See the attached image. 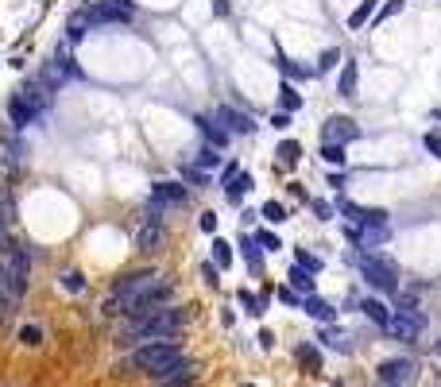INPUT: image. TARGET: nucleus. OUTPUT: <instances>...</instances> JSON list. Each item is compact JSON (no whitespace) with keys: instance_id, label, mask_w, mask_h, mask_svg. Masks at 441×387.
<instances>
[{"instance_id":"obj_1","label":"nucleus","mask_w":441,"mask_h":387,"mask_svg":"<svg viewBox=\"0 0 441 387\" xmlns=\"http://www.w3.org/2000/svg\"><path fill=\"white\" fill-rule=\"evenodd\" d=\"M163 302H170V283L159 275V271H132V275H120L117 287H112L109 294H105V314H147V310L163 306Z\"/></svg>"},{"instance_id":"obj_2","label":"nucleus","mask_w":441,"mask_h":387,"mask_svg":"<svg viewBox=\"0 0 441 387\" xmlns=\"http://www.w3.org/2000/svg\"><path fill=\"white\" fill-rule=\"evenodd\" d=\"M182 325H186V310H147V314H136V318H128V325H124V333H120V341H155V337H178L182 333Z\"/></svg>"},{"instance_id":"obj_3","label":"nucleus","mask_w":441,"mask_h":387,"mask_svg":"<svg viewBox=\"0 0 441 387\" xmlns=\"http://www.w3.org/2000/svg\"><path fill=\"white\" fill-rule=\"evenodd\" d=\"M178 357H182V341H178V337H155L151 345H140V349L128 357V368H140V372L155 376L159 368L175 364Z\"/></svg>"},{"instance_id":"obj_4","label":"nucleus","mask_w":441,"mask_h":387,"mask_svg":"<svg viewBox=\"0 0 441 387\" xmlns=\"http://www.w3.org/2000/svg\"><path fill=\"white\" fill-rule=\"evenodd\" d=\"M356 267H360L364 283L372 287V291H383V294H399V267H395V260L380 256V252H360V260H356Z\"/></svg>"},{"instance_id":"obj_5","label":"nucleus","mask_w":441,"mask_h":387,"mask_svg":"<svg viewBox=\"0 0 441 387\" xmlns=\"http://www.w3.org/2000/svg\"><path fill=\"white\" fill-rule=\"evenodd\" d=\"M167 244V205L151 202L143 205V217H140V229H136V248L140 252H159Z\"/></svg>"},{"instance_id":"obj_6","label":"nucleus","mask_w":441,"mask_h":387,"mask_svg":"<svg viewBox=\"0 0 441 387\" xmlns=\"http://www.w3.org/2000/svg\"><path fill=\"white\" fill-rule=\"evenodd\" d=\"M391 236V221H360V225H348V241L360 252H372L380 244H387Z\"/></svg>"},{"instance_id":"obj_7","label":"nucleus","mask_w":441,"mask_h":387,"mask_svg":"<svg viewBox=\"0 0 441 387\" xmlns=\"http://www.w3.org/2000/svg\"><path fill=\"white\" fill-rule=\"evenodd\" d=\"M16 97H20V101L28 105L31 112H35V117H43V112L51 109V101H54V89L43 81V74H35V78H28V81H23V86H20V93H16Z\"/></svg>"},{"instance_id":"obj_8","label":"nucleus","mask_w":441,"mask_h":387,"mask_svg":"<svg viewBox=\"0 0 441 387\" xmlns=\"http://www.w3.org/2000/svg\"><path fill=\"white\" fill-rule=\"evenodd\" d=\"M348 139H360V125L353 117H329L322 125V144H341L345 147Z\"/></svg>"},{"instance_id":"obj_9","label":"nucleus","mask_w":441,"mask_h":387,"mask_svg":"<svg viewBox=\"0 0 441 387\" xmlns=\"http://www.w3.org/2000/svg\"><path fill=\"white\" fill-rule=\"evenodd\" d=\"M74 78H78V66L70 62V54H66V51H62L59 59H51V62L43 66V81H47L51 89L66 86V81H74Z\"/></svg>"},{"instance_id":"obj_10","label":"nucleus","mask_w":441,"mask_h":387,"mask_svg":"<svg viewBox=\"0 0 441 387\" xmlns=\"http://www.w3.org/2000/svg\"><path fill=\"white\" fill-rule=\"evenodd\" d=\"M217 120H220V128L228 132V136H252L256 132V120L248 117V112H240V109H233V105H220L217 109Z\"/></svg>"},{"instance_id":"obj_11","label":"nucleus","mask_w":441,"mask_h":387,"mask_svg":"<svg viewBox=\"0 0 441 387\" xmlns=\"http://www.w3.org/2000/svg\"><path fill=\"white\" fill-rule=\"evenodd\" d=\"M375 372H380V383H395V387H406V383L414 380V364H411V360H403V357L383 360Z\"/></svg>"},{"instance_id":"obj_12","label":"nucleus","mask_w":441,"mask_h":387,"mask_svg":"<svg viewBox=\"0 0 441 387\" xmlns=\"http://www.w3.org/2000/svg\"><path fill=\"white\" fill-rule=\"evenodd\" d=\"M151 197L159 205H167V209H182V205L190 202V194H186L182 183H155L151 186Z\"/></svg>"},{"instance_id":"obj_13","label":"nucleus","mask_w":441,"mask_h":387,"mask_svg":"<svg viewBox=\"0 0 441 387\" xmlns=\"http://www.w3.org/2000/svg\"><path fill=\"white\" fill-rule=\"evenodd\" d=\"M302 306H306V314L314 318V322H322V325L337 322V310H333L325 299H317V294H306V299H302Z\"/></svg>"},{"instance_id":"obj_14","label":"nucleus","mask_w":441,"mask_h":387,"mask_svg":"<svg viewBox=\"0 0 441 387\" xmlns=\"http://www.w3.org/2000/svg\"><path fill=\"white\" fill-rule=\"evenodd\" d=\"M194 125H198V132H201V136H206L213 147H225V144H228V132L217 125V117H194Z\"/></svg>"},{"instance_id":"obj_15","label":"nucleus","mask_w":441,"mask_h":387,"mask_svg":"<svg viewBox=\"0 0 441 387\" xmlns=\"http://www.w3.org/2000/svg\"><path fill=\"white\" fill-rule=\"evenodd\" d=\"M356 86H360V66H356V62H345L341 81H337V93H341V97H356Z\"/></svg>"},{"instance_id":"obj_16","label":"nucleus","mask_w":441,"mask_h":387,"mask_svg":"<svg viewBox=\"0 0 441 387\" xmlns=\"http://www.w3.org/2000/svg\"><path fill=\"white\" fill-rule=\"evenodd\" d=\"M248 190H252V175H244V171H240V175H236L233 183H225V197H228V205H240Z\"/></svg>"},{"instance_id":"obj_17","label":"nucleus","mask_w":441,"mask_h":387,"mask_svg":"<svg viewBox=\"0 0 441 387\" xmlns=\"http://www.w3.org/2000/svg\"><path fill=\"white\" fill-rule=\"evenodd\" d=\"M8 120H12V128H28L31 120H39V117L20 101V97H12V101H8Z\"/></svg>"},{"instance_id":"obj_18","label":"nucleus","mask_w":441,"mask_h":387,"mask_svg":"<svg viewBox=\"0 0 441 387\" xmlns=\"http://www.w3.org/2000/svg\"><path fill=\"white\" fill-rule=\"evenodd\" d=\"M287 279H290V291H298L302 299H306V294H314V275H310V271H302L298 263H290Z\"/></svg>"},{"instance_id":"obj_19","label":"nucleus","mask_w":441,"mask_h":387,"mask_svg":"<svg viewBox=\"0 0 441 387\" xmlns=\"http://www.w3.org/2000/svg\"><path fill=\"white\" fill-rule=\"evenodd\" d=\"M275 159H279L283 167H298L302 163V144L298 139H283V144L275 147Z\"/></svg>"},{"instance_id":"obj_20","label":"nucleus","mask_w":441,"mask_h":387,"mask_svg":"<svg viewBox=\"0 0 441 387\" xmlns=\"http://www.w3.org/2000/svg\"><path fill=\"white\" fill-rule=\"evenodd\" d=\"M360 310H364V314L372 318V322L380 325V329L391 322V314H395V310H387V302H380V299H364V302H360Z\"/></svg>"},{"instance_id":"obj_21","label":"nucleus","mask_w":441,"mask_h":387,"mask_svg":"<svg viewBox=\"0 0 441 387\" xmlns=\"http://www.w3.org/2000/svg\"><path fill=\"white\" fill-rule=\"evenodd\" d=\"M375 8H380V0H360V4H356V12L348 16V31L364 28V23H368V20H372V16H375Z\"/></svg>"},{"instance_id":"obj_22","label":"nucleus","mask_w":441,"mask_h":387,"mask_svg":"<svg viewBox=\"0 0 441 387\" xmlns=\"http://www.w3.org/2000/svg\"><path fill=\"white\" fill-rule=\"evenodd\" d=\"M279 109L283 112H298L302 109V93L290 86V81H283V86H279Z\"/></svg>"},{"instance_id":"obj_23","label":"nucleus","mask_w":441,"mask_h":387,"mask_svg":"<svg viewBox=\"0 0 441 387\" xmlns=\"http://www.w3.org/2000/svg\"><path fill=\"white\" fill-rule=\"evenodd\" d=\"M240 256L248 260V267H252V271H259V267H264V256H259L256 236H240Z\"/></svg>"},{"instance_id":"obj_24","label":"nucleus","mask_w":441,"mask_h":387,"mask_svg":"<svg viewBox=\"0 0 441 387\" xmlns=\"http://www.w3.org/2000/svg\"><path fill=\"white\" fill-rule=\"evenodd\" d=\"M294 357H298V364L306 368V372H322V357H317L314 345H298V349H294Z\"/></svg>"},{"instance_id":"obj_25","label":"nucleus","mask_w":441,"mask_h":387,"mask_svg":"<svg viewBox=\"0 0 441 387\" xmlns=\"http://www.w3.org/2000/svg\"><path fill=\"white\" fill-rule=\"evenodd\" d=\"M198 167H201V171H213V167H220V147H213V144H201V151H198Z\"/></svg>"},{"instance_id":"obj_26","label":"nucleus","mask_w":441,"mask_h":387,"mask_svg":"<svg viewBox=\"0 0 441 387\" xmlns=\"http://www.w3.org/2000/svg\"><path fill=\"white\" fill-rule=\"evenodd\" d=\"M213 263H217V267H233V244L220 241V236L213 241Z\"/></svg>"},{"instance_id":"obj_27","label":"nucleus","mask_w":441,"mask_h":387,"mask_svg":"<svg viewBox=\"0 0 441 387\" xmlns=\"http://www.w3.org/2000/svg\"><path fill=\"white\" fill-rule=\"evenodd\" d=\"M337 62H341V47H325V51L317 54V74H329Z\"/></svg>"},{"instance_id":"obj_28","label":"nucleus","mask_w":441,"mask_h":387,"mask_svg":"<svg viewBox=\"0 0 441 387\" xmlns=\"http://www.w3.org/2000/svg\"><path fill=\"white\" fill-rule=\"evenodd\" d=\"M59 283L66 287L70 294H81V291H86V275H81V271H62Z\"/></svg>"},{"instance_id":"obj_29","label":"nucleus","mask_w":441,"mask_h":387,"mask_svg":"<svg viewBox=\"0 0 441 387\" xmlns=\"http://www.w3.org/2000/svg\"><path fill=\"white\" fill-rule=\"evenodd\" d=\"M294 263H298L302 271H310V275H317V271H322V260H317V256H310L306 248H294Z\"/></svg>"},{"instance_id":"obj_30","label":"nucleus","mask_w":441,"mask_h":387,"mask_svg":"<svg viewBox=\"0 0 441 387\" xmlns=\"http://www.w3.org/2000/svg\"><path fill=\"white\" fill-rule=\"evenodd\" d=\"M322 159L329 163V167H345V147L341 144H322Z\"/></svg>"},{"instance_id":"obj_31","label":"nucleus","mask_w":441,"mask_h":387,"mask_svg":"<svg viewBox=\"0 0 441 387\" xmlns=\"http://www.w3.org/2000/svg\"><path fill=\"white\" fill-rule=\"evenodd\" d=\"M259 217H267L271 225H283V221H287V209H283V202H264Z\"/></svg>"},{"instance_id":"obj_32","label":"nucleus","mask_w":441,"mask_h":387,"mask_svg":"<svg viewBox=\"0 0 441 387\" xmlns=\"http://www.w3.org/2000/svg\"><path fill=\"white\" fill-rule=\"evenodd\" d=\"M256 244H259V252H279L283 248V241L275 233H267V229H259V233H256Z\"/></svg>"},{"instance_id":"obj_33","label":"nucleus","mask_w":441,"mask_h":387,"mask_svg":"<svg viewBox=\"0 0 441 387\" xmlns=\"http://www.w3.org/2000/svg\"><path fill=\"white\" fill-rule=\"evenodd\" d=\"M348 337L345 333H337V329H322V345H333V349H337V352H348Z\"/></svg>"},{"instance_id":"obj_34","label":"nucleus","mask_w":441,"mask_h":387,"mask_svg":"<svg viewBox=\"0 0 441 387\" xmlns=\"http://www.w3.org/2000/svg\"><path fill=\"white\" fill-rule=\"evenodd\" d=\"M310 209H314V217H317V221H329L333 213H337L329 202H325V197H310Z\"/></svg>"},{"instance_id":"obj_35","label":"nucleus","mask_w":441,"mask_h":387,"mask_svg":"<svg viewBox=\"0 0 441 387\" xmlns=\"http://www.w3.org/2000/svg\"><path fill=\"white\" fill-rule=\"evenodd\" d=\"M182 178H186V183H194V186H209V175L201 167H182Z\"/></svg>"},{"instance_id":"obj_36","label":"nucleus","mask_w":441,"mask_h":387,"mask_svg":"<svg viewBox=\"0 0 441 387\" xmlns=\"http://www.w3.org/2000/svg\"><path fill=\"white\" fill-rule=\"evenodd\" d=\"M279 66H283V74H287V78H294V81H306V78H310V70H302V66H294V62H287V59H279Z\"/></svg>"},{"instance_id":"obj_37","label":"nucleus","mask_w":441,"mask_h":387,"mask_svg":"<svg viewBox=\"0 0 441 387\" xmlns=\"http://www.w3.org/2000/svg\"><path fill=\"white\" fill-rule=\"evenodd\" d=\"M20 341L23 345H39V341H43V329H39V325H23L20 329Z\"/></svg>"},{"instance_id":"obj_38","label":"nucleus","mask_w":441,"mask_h":387,"mask_svg":"<svg viewBox=\"0 0 441 387\" xmlns=\"http://www.w3.org/2000/svg\"><path fill=\"white\" fill-rule=\"evenodd\" d=\"M399 12H403V0H387V4L380 8V16H375V23H383L387 16H399Z\"/></svg>"},{"instance_id":"obj_39","label":"nucleus","mask_w":441,"mask_h":387,"mask_svg":"<svg viewBox=\"0 0 441 387\" xmlns=\"http://www.w3.org/2000/svg\"><path fill=\"white\" fill-rule=\"evenodd\" d=\"M240 302L248 306V314H264V302L256 299V294H248V291H240Z\"/></svg>"},{"instance_id":"obj_40","label":"nucleus","mask_w":441,"mask_h":387,"mask_svg":"<svg viewBox=\"0 0 441 387\" xmlns=\"http://www.w3.org/2000/svg\"><path fill=\"white\" fill-rule=\"evenodd\" d=\"M279 302H287V306H302V294L290 291V287H279Z\"/></svg>"},{"instance_id":"obj_41","label":"nucleus","mask_w":441,"mask_h":387,"mask_svg":"<svg viewBox=\"0 0 441 387\" xmlns=\"http://www.w3.org/2000/svg\"><path fill=\"white\" fill-rule=\"evenodd\" d=\"M198 225H201V233H217V213H201V217H198Z\"/></svg>"},{"instance_id":"obj_42","label":"nucleus","mask_w":441,"mask_h":387,"mask_svg":"<svg viewBox=\"0 0 441 387\" xmlns=\"http://www.w3.org/2000/svg\"><path fill=\"white\" fill-rule=\"evenodd\" d=\"M201 275H206V283H209V287H217V283H220V279H217V263H213V260L201 263Z\"/></svg>"},{"instance_id":"obj_43","label":"nucleus","mask_w":441,"mask_h":387,"mask_svg":"<svg viewBox=\"0 0 441 387\" xmlns=\"http://www.w3.org/2000/svg\"><path fill=\"white\" fill-rule=\"evenodd\" d=\"M422 144H426L430 151H434L437 159H441V136H437V132H426V139H422Z\"/></svg>"},{"instance_id":"obj_44","label":"nucleus","mask_w":441,"mask_h":387,"mask_svg":"<svg viewBox=\"0 0 441 387\" xmlns=\"http://www.w3.org/2000/svg\"><path fill=\"white\" fill-rule=\"evenodd\" d=\"M271 128H290V112H275V120H271Z\"/></svg>"},{"instance_id":"obj_45","label":"nucleus","mask_w":441,"mask_h":387,"mask_svg":"<svg viewBox=\"0 0 441 387\" xmlns=\"http://www.w3.org/2000/svg\"><path fill=\"white\" fill-rule=\"evenodd\" d=\"M194 383V376H186V380H163V383H155V387H190Z\"/></svg>"},{"instance_id":"obj_46","label":"nucleus","mask_w":441,"mask_h":387,"mask_svg":"<svg viewBox=\"0 0 441 387\" xmlns=\"http://www.w3.org/2000/svg\"><path fill=\"white\" fill-rule=\"evenodd\" d=\"M287 190H290L294 197H298V202H306V205H310V194H306V190H302V186H298V183H290V186H287Z\"/></svg>"},{"instance_id":"obj_47","label":"nucleus","mask_w":441,"mask_h":387,"mask_svg":"<svg viewBox=\"0 0 441 387\" xmlns=\"http://www.w3.org/2000/svg\"><path fill=\"white\" fill-rule=\"evenodd\" d=\"M236 175H240V163H228V167H225V175H220V178H225V183H233Z\"/></svg>"},{"instance_id":"obj_48","label":"nucleus","mask_w":441,"mask_h":387,"mask_svg":"<svg viewBox=\"0 0 441 387\" xmlns=\"http://www.w3.org/2000/svg\"><path fill=\"white\" fill-rule=\"evenodd\" d=\"M329 186H333V190H345V175H341V171H333V175H329Z\"/></svg>"},{"instance_id":"obj_49","label":"nucleus","mask_w":441,"mask_h":387,"mask_svg":"<svg viewBox=\"0 0 441 387\" xmlns=\"http://www.w3.org/2000/svg\"><path fill=\"white\" fill-rule=\"evenodd\" d=\"M380 387H395V383H380Z\"/></svg>"},{"instance_id":"obj_50","label":"nucleus","mask_w":441,"mask_h":387,"mask_svg":"<svg viewBox=\"0 0 441 387\" xmlns=\"http://www.w3.org/2000/svg\"><path fill=\"white\" fill-rule=\"evenodd\" d=\"M437 352H441V345H437Z\"/></svg>"},{"instance_id":"obj_51","label":"nucleus","mask_w":441,"mask_h":387,"mask_svg":"<svg viewBox=\"0 0 441 387\" xmlns=\"http://www.w3.org/2000/svg\"><path fill=\"white\" fill-rule=\"evenodd\" d=\"M244 387H252V383H244Z\"/></svg>"}]
</instances>
